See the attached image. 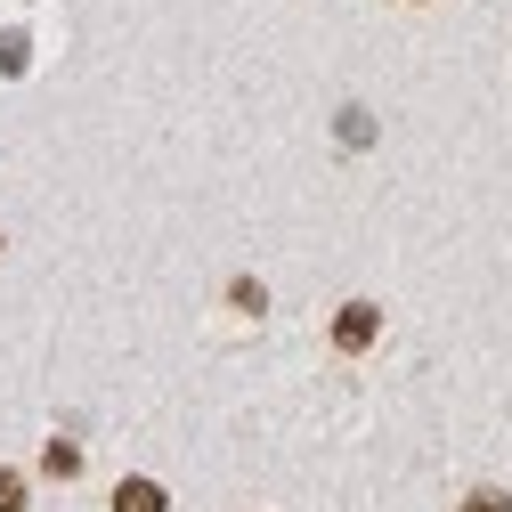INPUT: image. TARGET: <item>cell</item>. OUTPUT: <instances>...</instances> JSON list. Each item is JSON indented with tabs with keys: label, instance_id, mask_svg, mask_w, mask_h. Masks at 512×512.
I'll list each match as a JSON object with an SVG mask.
<instances>
[{
	"label": "cell",
	"instance_id": "cell-1",
	"mask_svg": "<svg viewBox=\"0 0 512 512\" xmlns=\"http://www.w3.org/2000/svg\"><path fill=\"white\" fill-rule=\"evenodd\" d=\"M374 334H382V309H374V301H342V309H334V350L358 358V350H374Z\"/></svg>",
	"mask_w": 512,
	"mask_h": 512
},
{
	"label": "cell",
	"instance_id": "cell-2",
	"mask_svg": "<svg viewBox=\"0 0 512 512\" xmlns=\"http://www.w3.org/2000/svg\"><path fill=\"white\" fill-rule=\"evenodd\" d=\"M114 512H171V496H163L155 480H122V488H114Z\"/></svg>",
	"mask_w": 512,
	"mask_h": 512
},
{
	"label": "cell",
	"instance_id": "cell-3",
	"mask_svg": "<svg viewBox=\"0 0 512 512\" xmlns=\"http://www.w3.org/2000/svg\"><path fill=\"white\" fill-rule=\"evenodd\" d=\"M0 512H25V472L0 464Z\"/></svg>",
	"mask_w": 512,
	"mask_h": 512
},
{
	"label": "cell",
	"instance_id": "cell-4",
	"mask_svg": "<svg viewBox=\"0 0 512 512\" xmlns=\"http://www.w3.org/2000/svg\"><path fill=\"white\" fill-rule=\"evenodd\" d=\"M464 512H512V496H504V488H472V496H464Z\"/></svg>",
	"mask_w": 512,
	"mask_h": 512
}]
</instances>
